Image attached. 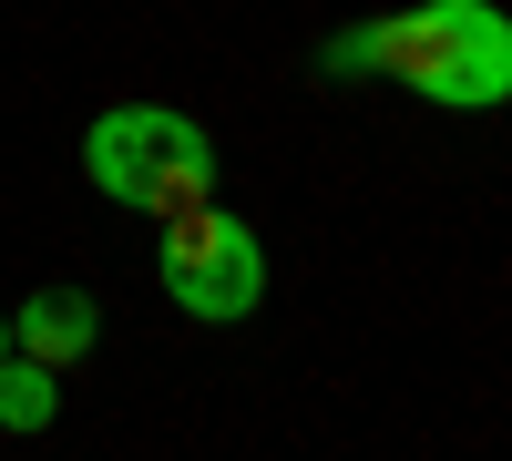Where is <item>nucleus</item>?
Returning <instances> with one entry per match:
<instances>
[{
	"label": "nucleus",
	"mask_w": 512,
	"mask_h": 461,
	"mask_svg": "<svg viewBox=\"0 0 512 461\" xmlns=\"http://www.w3.org/2000/svg\"><path fill=\"white\" fill-rule=\"evenodd\" d=\"M328 82H400L441 113H502L512 103V11L502 0H410L390 21H359L318 52Z\"/></svg>",
	"instance_id": "obj_1"
},
{
	"label": "nucleus",
	"mask_w": 512,
	"mask_h": 461,
	"mask_svg": "<svg viewBox=\"0 0 512 461\" xmlns=\"http://www.w3.org/2000/svg\"><path fill=\"white\" fill-rule=\"evenodd\" d=\"M154 277H164V298H175L195 328H236V318L267 308V246H256V226L226 216V205H185V216H164Z\"/></svg>",
	"instance_id": "obj_3"
},
{
	"label": "nucleus",
	"mask_w": 512,
	"mask_h": 461,
	"mask_svg": "<svg viewBox=\"0 0 512 461\" xmlns=\"http://www.w3.org/2000/svg\"><path fill=\"white\" fill-rule=\"evenodd\" d=\"M82 175L103 205L123 216H185V205H216V134L175 103H113L82 134Z\"/></svg>",
	"instance_id": "obj_2"
},
{
	"label": "nucleus",
	"mask_w": 512,
	"mask_h": 461,
	"mask_svg": "<svg viewBox=\"0 0 512 461\" xmlns=\"http://www.w3.org/2000/svg\"><path fill=\"white\" fill-rule=\"evenodd\" d=\"M52 410H62V369H41V359H0V431H52Z\"/></svg>",
	"instance_id": "obj_5"
},
{
	"label": "nucleus",
	"mask_w": 512,
	"mask_h": 461,
	"mask_svg": "<svg viewBox=\"0 0 512 461\" xmlns=\"http://www.w3.org/2000/svg\"><path fill=\"white\" fill-rule=\"evenodd\" d=\"M0 359H11V308H0Z\"/></svg>",
	"instance_id": "obj_6"
},
{
	"label": "nucleus",
	"mask_w": 512,
	"mask_h": 461,
	"mask_svg": "<svg viewBox=\"0 0 512 461\" xmlns=\"http://www.w3.org/2000/svg\"><path fill=\"white\" fill-rule=\"evenodd\" d=\"M93 339H103V308L82 298V287H41V298H21V308H11V349H21V359H41V369H72Z\"/></svg>",
	"instance_id": "obj_4"
}]
</instances>
